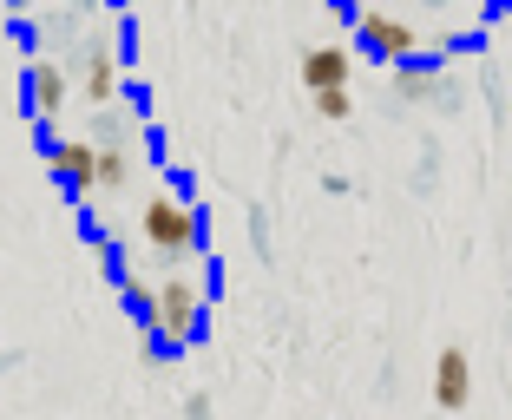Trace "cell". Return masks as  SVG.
I'll return each mask as SVG.
<instances>
[{
	"mask_svg": "<svg viewBox=\"0 0 512 420\" xmlns=\"http://www.w3.org/2000/svg\"><path fill=\"white\" fill-rule=\"evenodd\" d=\"M66 92H73V86H66V66L60 60H33L27 66V112H33V119H60Z\"/></svg>",
	"mask_w": 512,
	"mask_h": 420,
	"instance_id": "52a82bcc",
	"label": "cell"
},
{
	"mask_svg": "<svg viewBox=\"0 0 512 420\" xmlns=\"http://www.w3.org/2000/svg\"><path fill=\"white\" fill-rule=\"evenodd\" d=\"M184 420H211V394H184Z\"/></svg>",
	"mask_w": 512,
	"mask_h": 420,
	"instance_id": "5bb4252c",
	"label": "cell"
},
{
	"mask_svg": "<svg viewBox=\"0 0 512 420\" xmlns=\"http://www.w3.org/2000/svg\"><path fill=\"white\" fill-rule=\"evenodd\" d=\"M204 322H211V283L191 270L158 276V322H151V335L178 355V348L204 342Z\"/></svg>",
	"mask_w": 512,
	"mask_h": 420,
	"instance_id": "6da1fadb",
	"label": "cell"
},
{
	"mask_svg": "<svg viewBox=\"0 0 512 420\" xmlns=\"http://www.w3.org/2000/svg\"><path fill=\"white\" fill-rule=\"evenodd\" d=\"M138 237H145L158 256L184 263V256H197L204 230H197V210L184 204V197H171V191H151L145 204H138Z\"/></svg>",
	"mask_w": 512,
	"mask_h": 420,
	"instance_id": "7a4b0ae2",
	"label": "cell"
},
{
	"mask_svg": "<svg viewBox=\"0 0 512 420\" xmlns=\"http://www.w3.org/2000/svg\"><path fill=\"white\" fill-rule=\"evenodd\" d=\"M46 165H53V178L73 197L99 191V145H92V138H53V145H46Z\"/></svg>",
	"mask_w": 512,
	"mask_h": 420,
	"instance_id": "277c9868",
	"label": "cell"
},
{
	"mask_svg": "<svg viewBox=\"0 0 512 420\" xmlns=\"http://www.w3.org/2000/svg\"><path fill=\"white\" fill-rule=\"evenodd\" d=\"M329 7H335V14H348V20H355V0H329Z\"/></svg>",
	"mask_w": 512,
	"mask_h": 420,
	"instance_id": "9a60e30c",
	"label": "cell"
},
{
	"mask_svg": "<svg viewBox=\"0 0 512 420\" xmlns=\"http://www.w3.org/2000/svg\"><path fill=\"white\" fill-rule=\"evenodd\" d=\"M355 53L362 60H381V66H414V53H421V33H414V20H401L394 7H355Z\"/></svg>",
	"mask_w": 512,
	"mask_h": 420,
	"instance_id": "3957f363",
	"label": "cell"
},
{
	"mask_svg": "<svg viewBox=\"0 0 512 420\" xmlns=\"http://www.w3.org/2000/svg\"><path fill=\"white\" fill-rule=\"evenodd\" d=\"M427 7H453V0H427Z\"/></svg>",
	"mask_w": 512,
	"mask_h": 420,
	"instance_id": "2e32d148",
	"label": "cell"
},
{
	"mask_svg": "<svg viewBox=\"0 0 512 420\" xmlns=\"http://www.w3.org/2000/svg\"><path fill=\"white\" fill-rule=\"evenodd\" d=\"M79 86H86L92 112L119 105V53H112L106 40H86V53H79Z\"/></svg>",
	"mask_w": 512,
	"mask_h": 420,
	"instance_id": "8992f818",
	"label": "cell"
},
{
	"mask_svg": "<svg viewBox=\"0 0 512 420\" xmlns=\"http://www.w3.org/2000/svg\"><path fill=\"white\" fill-rule=\"evenodd\" d=\"M309 105H316V119H329V125L355 119V92H348V86H335V92H309Z\"/></svg>",
	"mask_w": 512,
	"mask_h": 420,
	"instance_id": "4fadbf2b",
	"label": "cell"
},
{
	"mask_svg": "<svg viewBox=\"0 0 512 420\" xmlns=\"http://www.w3.org/2000/svg\"><path fill=\"white\" fill-rule=\"evenodd\" d=\"M132 138H138V112H132V105L92 112V145H99V151H132Z\"/></svg>",
	"mask_w": 512,
	"mask_h": 420,
	"instance_id": "9c48e42d",
	"label": "cell"
},
{
	"mask_svg": "<svg viewBox=\"0 0 512 420\" xmlns=\"http://www.w3.org/2000/svg\"><path fill=\"white\" fill-rule=\"evenodd\" d=\"M119 276H125V302H132L138 329H151V322H158V283H145V276H132V270H119Z\"/></svg>",
	"mask_w": 512,
	"mask_h": 420,
	"instance_id": "8fae6325",
	"label": "cell"
},
{
	"mask_svg": "<svg viewBox=\"0 0 512 420\" xmlns=\"http://www.w3.org/2000/svg\"><path fill=\"white\" fill-rule=\"evenodd\" d=\"M125 184H132V151H99V191H125Z\"/></svg>",
	"mask_w": 512,
	"mask_h": 420,
	"instance_id": "7c38bea8",
	"label": "cell"
},
{
	"mask_svg": "<svg viewBox=\"0 0 512 420\" xmlns=\"http://www.w3.org/2000/svg\"><path fill=\"white\" fill-rule=\"evenodd\" d=\"M355 79V53L348 46H309L302 53V92H335Z\"/></svg>",
	"mask_w": 512,
	"mask_h": 420,
	"instance_id": "ba28073f",
	"label": "cell"
},
{
	"mask_svg": "<svg viewBox=\"0 0 512 420\" xmlns=\"http://www.w3.org/2000/svg\"><path fill=\"white\" fill-rule=\"evenodd\" d=\"M467 401H473V361H467L460 342H447L434 355V407H440V414H460Z\"/></svg>",
	"mask_w": 512,
	"mask_h": 420,
	"instance_id": "5b68a950",
	"label": "cell"
},
{
	"mask_svg": "<svg viewBox=\"0 0 512 420\" xmlns=\"http://www.w3.org/2000/svg\"><path fill=\"white\" fill-rule=\"evenodd\" d=\"M394 99H440V112H460L453 86H440V79L414 73V66H401V73H394Z\"/></svg>",
	"mask_w": 512,
	"mask_h": 420,
	"instance_id": "30bf717a",
	"label": "cell"
}]
</instances>
